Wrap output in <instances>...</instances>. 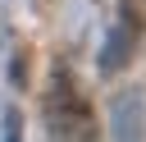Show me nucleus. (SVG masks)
Here are the masks:
<instances>
[{
	"label": "nucleus",
	"instance_id": "1",
	"mask_svg": "<svg viewBox=\"0 0 146 142\" xmlns=\"http://www.w3.org/2000/svg\"><path fill=\"white\" fill-rule=\"evenodd\" d=\"M46 133L50 142H96V110L78 92L68 69H55L46 92Z\"/></svg>",
	"mask_w": 146,
	"mask_h": 142
},
{
	"label": "nucleus",
	"instance_id": "2",
	"mask_svg": "<svg viewBox=\"0 0 146 142\" xmlns=\"http://www.w3.org/2000/svg\"><path fill=\"white\" fill-rule=\"evenodd\" d=\"M141 32H146V14H141V5L123 0L119 18L110 23L105 46H100V73H119V69H128V64L137 60V50H141Z\"/></svg>",
	"mask_w": 146,
	"mask_h": 142
},
{
	"label": "nucleus",
	"instance_id": "3",
	"mask_svg": "<svg viewBox=\"0 0 146 142\" xmlns=\"http://www.w3.org/2000/svg\"><path fill=\"white\" fill-rule=\"evenodd\" d=\"M110 133H114V142H146V96H141V87H123L110 101Z\"/></svg>",
	"mask_w": 146,
	"mask_h": 142
},
{
	"label": "nucleus",
	"instance_id": "4",
	"mask_svg": "<svg viewBox=\"0 0 146 142\" xmlns=\"http://www.w3.org/2000/svg\"><path fill=\"white\" fill-rule=\"evenodd\" d=\"M0 137L5 142H23V115L14 105H5V119H0Z\"/></svg>",
	"mask_w": 146,
	"mask_h": 142
}]
</instances>
